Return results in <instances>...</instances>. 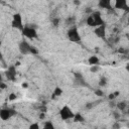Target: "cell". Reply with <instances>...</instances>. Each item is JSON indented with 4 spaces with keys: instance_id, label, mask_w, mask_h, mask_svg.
<instances>
[{
    "instance_id": "4fadbf2b",
    "label": "cell",
    "mask_w": 129,
    "mask_h": 129,
    "mask_svg": "<svg viewBox=\"0 0 129 129\" xmlns=\"http://www.w3.org/2000/svg\"><path fill=\"white\" fill-rule=\"evenodd\" d=\"M99 62H100V61H99L98 57H96V56H92L91 58L89 59V64H92V66H98Z\"/></svg>"
},
{
    "instance_id": "e0dca14e",
    "label": "cell",
    "mask_w": 129,
    "mask_h": 129,
    "mask_svg": "<svg viewBox=\"0 0 129 129\" xmlns=\"http://www.w3.org/2000/svg\"><path fill=\"white\" fill-rule=\"evenodd\" d=\"M87 24L90 25V26H95V22H94V19L92 17V15H89L88 18H87Z\"/></svg>"
},
{
    "instance_id": "484cf974",
    "label": "cell",
    "mask_w": 129,
    "mask_h": 129,
    "mask_svg": "<svg viewBox=\"0 0 129 129\" xmlns=\"http://www.w3.org/2000/svg\"><path fill=\"white\" fill-rule=\"evenodd\" d=\"M95 94H96L97 96H99V97H101V96L104 95V93H103V91H101V90H96V91H95Z\"/></svg>"
},
{
    "instance_id": "30bf717a",
    "label": "cell",
    "mask_w": 129,
    "mask_h": 129,
    "mask_svg": "<svg viewBox=\"0 0 129 129\" xmlns=\"http://www.w3.org/2000/svg\"><path fill=\"white\" fill-rule=\"evenodd\" d=\"M95 34L99 37H105V25H101V26H97L95 29Z\"/></svg>"
},
{
    "instance_id": "d4e9b609",
    "label": "cell",
    "mask_w": 129,
    "mask_h": 129,
    "mask_svg": "<svg viewBox=\"0 0 129 129\" xmlns=\"http://www.w3.org/2000/svg\"><path fill=\"white\" fill-rule=\"evenodd\" d=\"M98 71H99V67L98 66H92V68H91V72L92 73H96Z\"/></svg>"
},
{
    "instance_id": "5bb4252c",
    "label": "cell",
    "mask_w": 129,
    "mask_h": 129,
    "mask_svg": "<svg viewBox=\"0 0 129 129\" xmlns=\"http://www.w3.org/2000/svg\"><path fill=\"white\" fill-rule=\"evenodd\" d=\"M74 122H83L84 121V118H83V116L80 114V113H77V114H75V116H74Z\"/></svg>"
},
{
    "instance_id": "d590c367",
    "label": "cell",
    "mask_w": 129,
    "mask_h": 129,
    "mask_svg": "<svg viewBox=\"0 0 129 129\" xmlns=\"http://www.w3.org/2000/svg\"><path fill=\"white\" fill-rule=\"evenodd\" d=\"M74 3H75L76 5H80V4H81V2H80V1H74Z\"/></svg>"
},
{
    "instance_id": "83f0119b",
    "label": "cell",
    "mask_w": 129,
    "mask_h": 129,
    "mask_svg": "<svg viewBox=\"0 0 129 129\" xmlns=\"http://www.w3.org/2000/svg\"><path fill=\"white\" fill-rule=\"evenodd\" d=\"M15 99H16V95H15V94L12 93V94L9 95V100H10V101H13V100H15Z\"/></svg>"
},
{
    "instance_id": "836d02e7",
    "label": "cell",
    "mask_w": 129,
    "mask_h": 129,
    "mask_svg": "<svg viewBox=\"0 0 129 129\" xmlns=\"http://www.w3.org/2000/svg\"><path fill=\"white\" fill-rule=\"evenodd\" d=\"M40 118H41V119H43V118H44V113H43V112L41 113V115H40Z\"/></svg>"
},
{
    "instance_id": "8d00e7d4",
    "label": "cell",
    "mask_w": 129,
    "mask_h": 129,
    "mask_svg": "<svg viewBox=\"0 0 129 129\" xmlns=\"http://www.w3.org/2000/svg\"><path fill=\"white\" fill-rule=\"evenodd\" d=\"M22 87H23V88H27L28 85H27V84H22Z\"/></svg>"
},
{
    "instance_id": "2e32d148",
    "label": "cell",
    "mask_w": 129,
    "mask_h": 129,
    "mask_svg": "<svg viewBox=\"0 0 129 129\" xmlns=\"http://www.w3.org/2000/svg\"><path fill=\"white\" fill-rule=\"evenodd\" d=\"M63 94V91H62V89L61 88H56L55 89V92L53 94V98H56V97H59Z\"/></svg>"
},
{
    "instance_id": "603a6c76",
    "label": "cell",
    "mask_w": 129,
    "mask_h": 129,
    "mask_svg": "<svg viewBox=\"0 0 129 129\" xmlns=\"http://www.w3.org/2000/svg\"><path fill=\"white\" fill-rule=\"evenodd\" d=\"M113 116H114V118H115V119H119V118L121 117V114H119L118 112L114 111V112H113Z\"/></svg>"
},
{
    "instance_id": "8fae6325",
    "label": "cell",
    "mask_w": 129,
    "mask_h": 129,
    "mask_svg": "<svg viewBox=\"0 0 129 129\" xmlns=\"http://www.w3.org/2000/svg\"><path fill=\"white\" fill-rule=\"evenodd\" d=\"M99 6L101 8H106L108 10H112L111 8V2L109 1V0H101V1H99Z\"/></svg>"
},
{
    "instance_id": "8992f818",
    "label": "cell",
    "mask_w": 129,
    "mask_h": 129,
    "mask_svg": "<svg viewBox=\"0 0 129 129\" xmlns=\"http://www.w3.org/2000/svg\"><path fill=\"white\" fill-rule=\"evenodd\" d=\"M29 49H30V45L27 42H21L19 44V50L22 55H28L29 54Z\"/></svg>"
},
{
    "instance_id": "7402d4cb",
    "label": "cell",
    "mask_w": 129,
    "mask_h": 129,
    "mask_svg": "<svg viewBox=\"0 0 129 129\" xmlns=\"http://www.w3.org/2000/svg\"><path fill=\"white\" fill-rule=\"evenodd\" d=\"M29 129H40V125H38L37 123H33L29 126Z\"/></svg>"
},
{
    "instance_id": "cb8c5ba5",
    "label": "cell",
    "mask_w": 129,
    "mask_h": 129,
    "mask_svg": "<svg viewBox=\"0 0 129 129\" xmlns=\"http://www.w3.org/2000/svg\"><path fill=\"white\" fill-rule=\"evenodd\" d=\"M112 129H120V124L118 122H115L113 125H112Z\"/></svg>"
},
{
    "instance_id": "3957f363",
    "label": "cell",
    "mask_w": 129,
    "mask_h": 129,
    "mask_svg": "<svg viewBox=\"0 0 129 129\" xmlns=\"http://www.w3.org/2000/svg\"><path fill=\"white\" fill-rule=\"evenodd\" d=\"M12 27L17 28V29H23V24H22V18L19 13H15L13 15V20H12Z\"/></svg>"
},
{
    "instance_id": "44dd1931",
    "label": "cell",
    "mask_w": 129,
    "mask_h": 129,
    "mask_svg": "<svg viewBox=\"0 0 129 129\" xmlns=\"http://www.w3.org/2000/svg\"><path fill=\"white\" fill-rule=\"evenodd\" d=\"M29 54H32V55H37V54H38V50L36 49V47H34V46H31V45H30Z\"/></svg>"
},
{
    "instance_id": "4dcf8cb0",
    "label": "cell",
    "mask_w": 129,
    "mask_h": 129,
    "mask_svg": "<svg viewBox=\"0 0 129 129\" xmlns=\"http://www.w3.org/2000/svg\"><path fill=\"white\" fill-rule=\"evenodd\" d=\"M92 11H93V10H92L91 7H87V8H86V13H92Z\"/></svg>"
},
{
    "instance_id": "6da1fadb",
    "label": "cell",
    "mask_w": 129,
    "mask_h": 129,
    "mask_svg": "<svg viewBox=\"0 0 129 129\" xmlns=\"http://www.w3.org/2000/svg\"><path fill=\"white\" fill-rule=\"evenodd\" d=\"M60 115H61V118L63 120H68V119H73L75 114L72 112V110L68 107V106H64L62 108L61 112H60Z\"/></svg>"
},
{
    "instance_id": "ba28073f",
    "label": "cell",
    "mask_w": 129,
    "mask_h": 129,
    "mask_svg": "<svg viewBox=\"0 0 129 129\" xmlns=\"http://www.w3.org/2000/svg\"><path fill=\"white\" fill-rule=\"evenodd\" d=\"M74 75H75V78H76V82L78 83L79 85H81V86H83V87H88V86H89V85L87 84V82L85 81V79L83 78L82 74H80V73H75Z\"/></svg>"
},
{
    "instance_id": "9c48e42d",
    "label": "cell",
    "mask_w": 129,
    "mask_h": 129,
    "mask_svg": "<svg viewBox=\"0 0 129 129\" xmlns=\"http://www.w3.org/2000/svg\"><path fill=\"white\" fill-rule=\"evenodd\" d=\"M11 117L9 109H1L0 110V118L2 120H8Z\"/></svg>"
},
{
    "instance_id": "e575fe53",
    "label": "cell",
    "mask_w": 129,
    "mask_h": 129,
    "mask_svg": "<svg viewBox=\"0 0 129 129\" xmlns=\"http://www.w3.org/2000/svg\"><path fill=\"white\" fill-rule=\"evenodd\" d=\"M0 47H1V42H0ZM0 60H2V53L0 50Z\"/></svg>"
},
{
    "instance_id": "f546056e",
    "label": "cell",
    "mask_w": 129,
    "mask_h": 129,
    "mask_svg": "<svg viewBox=\"0 0 129 129\" xmlns=\"http://www.w3.org/2000/svg\"><path fill=\"white\" fill-rule=\"evenodd\" d=\"M109 106H110V108H114V107H116V103H114L113 101H110Z\"/></svg>"
},
{
    "instance_id": "7c38bea8",
    "label": "cell",
    "mask_w": 129,
    "mask_h": 129,
    "mask_svg": "<svg viewBox=\"0 0 129 129\" xmlns=\"http://www.w3.org/2000/svg\"><path fill=\"white\" fill-rule=\"evenodd\" d=\"M126 4H127V2L125 0H117L115 2V7L116 8H127Z\"/></svg>"
},
{
    "instance_id": "9a60e30c",
    "label": "cell",
    "mask_w": 129,
    "mask_h": 129,
    "mask_svg": "<svg viewBox=\"0 0 129 129\" xmlns=\"http://www.w3.org/2000/svg\"><path fill=\"white\" fill-rule=\"evenodd\" d=\"M116 107H117L120 111H124L126 109V107H127L126 102H119V103H117V104H116Z\"/></svg>"
},
{
    "instance_id": "277c9868",
    "label": "cell",
    "mask_w": 129,
    "mask_h": 129,
    "mask_svg": "<svg viewBox=\"0 0 129 129\" xmlns=\"http://www.w3.org/2000/svg\"><path fill=\"white\" fill-rule=\"evenodd\" d=\"M22 34L27 38H35L37 36L36 30L34 28H32V27H23Z\"/></svg>"
},
{
    "instance_id": "4316f807",
    "label": "cell",
    "mask_w": 129,
    "mask_h": 129,
    "mask_svg": "<svg viewBox=\"0 0 129 129\" xmlns=\"http://www.w3.org/2000/svg\"><path fill=\"white\" fill-rule=\"evenodd\" d=\"M59 23H60V19H59V18H55V19L53 20V24L55 25V26H58Z\"/></svg>"
},
{
    "instance_id": "7a4b0ae2",
    "label": "cell",
    "mask_w": 129,
    "mask_h": 129,
    "mask_svg": "<svg viewBox=\"0 0 129 129\" xmlns=\"http://www.w3.org/2000/svg\"><path fill=\"white\" fill-rule=\"evenodd\" d=\"M68 36H69V40L71 42H74V43H79L81 41V36L78 32V29L77 27H73L69 30L68 32Z\"/></svg>"
},
{
    "instance_id": "ffe728a7",
    "label": "cell",
    "mask_w": 129,
    "mask_h": 129,
    "mask_svg": "<svg viewBox=\"0 0 129 129\" xmlns=\"http://www.w3.org/2000/svg\"><path fill=\"white\" fill-rule=\"evenodd\" d=\"M117 96H119V92H114V93H112V94H110L109 96H108V98H109V100L110 101H113L116 97Z\"/></svg>"
},
{
    "instance_id": "1f68e13d",
    "label": "cell",
    "mask_w": 129,
    "mask_h": 129,
    "mask_svg": "<svg viewBox=\"0 0 129 129\" xmlns=\"http://www.w3.org/2000/svg\"><path fill=\"white\" fill-rule=\"evenodd\" d=\"M92 107H93V105H92V103H88V104L86 105V108H87V109H91Z\"/></svg>"
},
{
    "instance_id": "74e56055",
    "label": "cell",
    "mask_w": 129,
    "mask_h": 129,
    "mask_svg": "<svg viewBox=\"0 0 129 129\" xmlns=\"http://www.w3.org/2000/svg\"><path fill=\"white\" fill-rule=\"evenodd\" d=\"M0 82H2V76H1V74H0Z\"/></svg>"
},
{
    "instance_id": "d6a6232c",
    "label": "cell",
    "mask_w": 129,
    "mask_h": 129,
    "mask_svg": "<svg viewBox=\"0 0 129 129\" xmlns=\"http://www.w3.org/2000/svg\"><path fill=\"white\" fill-rule=\"evenodd\" d=\"M118 51H119V53H121V54H125V53H126L127 50H125L124 48H120V49H119Z\"/></svg>"
},
{
    "instance_id": "52a82bcc",
    "label": "cell",
    "mask_w": 129,
    "mask_h": 129,
    "mask_svg": "<svg viewBox=\"0 0 129 129\" xmlns=\"http://www.w3.org/2000/svg\"><path fill=\"white\" fill-rule=\"evenodd\" d=\"M6 77L9 81H14L15 77H16V70L14 66H11L8 68V70L6 71Z\"/></svg>"
},
{
    "instance_id": "f1b7e54d",
    "label": "cell",
    "mask_w": 129,
    "mask_h": 129,
    "mask_svg": "<svg viewBox=\"0 0 129 129\" xmlns=\"http://www.w3.org/2000/svg\"><path fill=\"white\" fill-rule=\"evenodd\" d=\"M5 88H6V85L4 83H2V82H0V92H1L2 89H5Z\"/></svg>"
},
{
    "instance_id": "ac0fdd59",
    "label": "cell",
    "mask_w": 129,
    "mask_h": 129,
    "mask_svg": "<svg viewBox=\"0 0 129 129\" xmlns=\"http://www.w3.org/2000/svg\"><path fill=\"white\" fill-rule=\"evenodd\" d=\"M43 129H55V127H54V124L51 123L50 121H47V122L44 123Z\"/></svg>"
},
{
    "instance_id": "d6986e66",
    "label": "cell",
    "mask_w": 129,
    "mask_h": 129,
    "mask_svg": "<svg viewBox=\"0 0 129 129\" xmlns=\"http://www.w3.org/2000/svg\"><path fill=\"white\" fill-rule=\"evenodd\" d=\"M107 85V79L105 78V77H103V78L100 79V82H99V86L101 87H105Z\"/></svg>"
},
{
    "instance_id": "5b68a950",
    "label": "cell",
    "mask_w": 129,
    "mask_h": 129,
    "mask_svg": "<svg viewBox=\"0 0 129 129\" xmlns=\"http://www.w3.org/2000/svg\"><path fill=\"white\" fill-rule=\"evenodd\" d=\"M92 17H93L94 22H95V26H101V25H105V22H104V20L102 19V17H101V13H100L99 11H95V12H93Z\"/></svg>"
}]
</instances>
